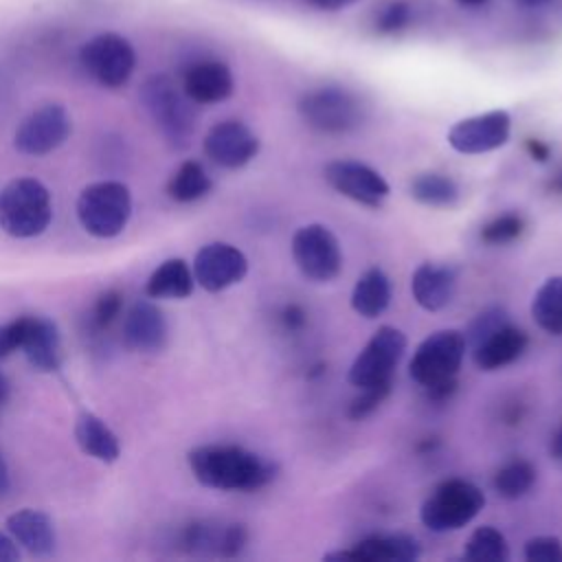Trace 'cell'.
<instances>
[{
	"mask_svg": "<svg viewBox=\"0 0 562 562\" xmlns=\"http://www.w3.org/2000/svg\"><path fill=\"white\" fill-rule=\"evenodd\" d=\"M195 481L222 492H255L277 476V465L235 443H204L187 454Z\"/></svg>",
	"mask_w": 562,
	"mask_h": 562,
	"instance_id": "6da1fadb",
	"label": "cell"
},
{
	"mask_svg": "<svg viewBox=\"0 0 562 562\" xmlns=\"http://www.w3.org/2000/svg\"><path fill=\"white\" fill-rule=\"evenodd\" d=\"M465 336L459 329H439L426 336L408 362L411 378L432 397L443 400L454 391V378L465 358Z\"/></svg>",
	"mask_w": 562,
	"mask_h": 562,
	"instance_id": "7a4b0ae2",
	"label": "cell"
},
{
	"mask_svg": "<svg viewBox=\"0 0 562 562\" xmlns=\"http://www.w3.org/2000/svg\"><path fill=\"white\" fill-rule=\"evenodd\" d=\"M53 220V198L37 178L20 176L0 189V231L15 239L42 235Z\"/></svg>",
	"mask_w": 562,
	"mask_h": 562,
	"instance_id": "3957f363",
	"label": "cell"
},
{
	"mask_svg": "<svg viewBox=\"0 0 562 562\" xmlns=\"http://www.w3.org/2000/svg\"><path fill=\"white\" fill-rule=\"evenodd\" d=\"M75 211L88 235L112 239L125 231L132 217V193L121 180H99L81 189Z\"/></svg>",
	"mask_w": 562,
	"mask_h": 562,
	"instance_id": "277c9868",
	"label": "cell"
},
{
	"mask_svg": "<svg viewBox=\"0 0 562 562\" xmlns=\"http://www.w3.org/2000/svg\"><path fill=\"white\" fill-rule=\"evenodd\" d=\"M140 103L171 147H189L195 132L191 101L167 75H151L143 81Z\"/></svg>",
	"mask_w": 562,
	"mask_h": 562,
	"instance_id": "5b68a950",
	"label": "cell"
},
{
	"mask_svg": "<svg viewBox=\"0 0 562 562\" xmlns=\"http://www.w3.org/2000/svg\"><path fill=\"white\" fill-rule=\"evenodd\" d=\"M483 505L485 494L479 485L465 479H446L426 496L419 518L435 533L457 531L472 522Z\"/></svg>",
	"mask_w": 562,
	"mask_h": 562,
	"instance_id": "8992f818",
	"label": "cell"
},
{
	"mask_svg": "<svg viewBox=\"0 0 562 562\" xmlns=\"http://www.w3.org/2000/svg\"><path fill=\"white\" fill-rule=\"evenodd\" d=\"M81 68L103 88L116 90L130 81L136 68V50L119 33H99L79 50Z\"/></svg>",
	"mask_w": 562,
	"mask_h": 562,
	"instance_id": "52a82bcc",
	"label": "cell"
},
{
	"mask_svg": "<svg viewBox=\"0 0 562 562\" xmlns=\"http://www.w3.org/2000/svg\"><path fill=\"white\" fill-rule=\"evenodd\" d=\"M301 119L325 134L351 132L362 123L364 110L356 94L338 86H323L299 99Z\"/></svg>",
	"mask_w": 562,
	"mask_h": 562,
	"instance_id": "ba28073f",
	"label": "cell"
},
{
	"mask_svg": "<svg viewBox=\"0 0 562 562\" xmlns=\"http://www.w3.org/2000/svg\"><path fill=\"white\" fill-rule=\"evenodd\" d=\"M406 334L393 325H382L367 340L349 367V382L356 389L393 382V371L406 351Z\"/></svg>",
	"mask_w": 562,
	"mask_h": 562,
	"instance_id": "9c48e42d",
	"label": "cell"
},
{
	"mask_svg": "<svg viewBox=\"0 0 562 562\" xmlns=\"http://www.w3.org/2000/svg\"><path fill=\"white\" fill-rule=\"evenodd\" d=\"M292 259L301 274L314 283L334 281L342 270V250L325 224H305L292 235Z\"/></svg>",
	"mask_w": 562,
	"mask_h": 562,
	"instance_id": "30bf717a",
	"label": "cell"
},
{
	"mask_svg": "<svg viewBox=\"0 0 562 562\" xmlns=\"http://www.w3.org/2000/svg\"><path fill=\"white\" fill-rule=\"evenodd\" d=\"M72 121L64 105L46 103L22 119L13 134V147L24 156H46L70 136Z\"/></svg>",
	"mask_w": 562,
	"mask_h": 562,
	"instance_id": "8fae6325",
	"label": "cell"
},
{
	"mask_svg": "<svg viewBox=\"0 0 562 562\" xmlns=\"http://www.w3.org/2000/svg\"><path fill=\"white\" fill-rule=\"evenodd\" d=\"M512 134L507 110H490L457 121L448 132V145L459 154H487L503 147Z\"/></svg>",
	"mask_w": 562,
	"mask_h": 562,
	"instance_id": "7c38bea8",
	"label": "cell"
},
{
	"mask_svg": "<svg viewBox=\"0 0 562 562\" xmlns=\"http://www.w3.org/2000/svg\"><path fill=\"white\" fill-rule=\"evenodd\" d=\"M193 279L206 292H222L239 283L248 272L246 255L226 241L204 244L193 259Z\"/></svg>",
	"mask_w": 562,
	"mask_h": 562,
	"instance_id": "4fadbf2b",
	"label": "cell"
},
{
	"mask_svg": "<svg viewBox=\"0 0 562 562\" xmlns=\"http://www.w3.org/2000/svg\"><path fill=\"white\" fill-rule=\"evenodd\" d=\"M323 173L334 191L364 206H380L391 193L382 173L358 160H331Z\"/></svg>",
	"mask_w": 562,
	"mask_h": 562,
	"instance_id": "5bb4252c",
	"label": "cell"
},
{
	"mask_svg": "<svg viewBox=\"0 0 562 562\" xmlns=\"http://www.w3.org/2000/svg\"><path fill=\"white\" fill-rule=\"evenodd\" d=\"M202 147L206 158L217 167L239 169L259 154V138L246 123L231 119L215 123L206 132Z\"/></svg>",
	"mask_w": 562,
	"mask_h": 562,
	"instance_id": "9a60e30c",
	"label": "cell"
},
{
	"mask_svg": "<svg viewBox=\"0 0 562 562\" xmlns=\"http://www.w3.org/2000/svg\"><path fill=\"white\" fill-rule=\"evenodd\" d=\"M169 327L162 310L151 301H136L123 318V342L132 351L158 353L165 349Z\"/></svg>",
	"mask_w": 562,
	"mask_h": 562,
	"instance_id": "2e32d148",
	"label": "cell"
},
{
	"mask_svg": "<svg viewBox=\"0 0 562 562\" xmlns=\"http://www.w3.org/2000/svg\"><path fill=\"white\" fill-rule=\"evenodd\" d=\"M248 540V531L244 525L237 522H213V520H198L184 527L182 531V547L191 553L202 555H222L233 558L237 555Z\"/></svg>",
	"mask_w": 562,
	"mask_h": 562,
	"instance_id": "e0dca14e",
	"label": "cell"
},
{
	"mask_svg": "<svg viewBox=\"0 0 562 562\" xmlns=\"http://www.w3.org/2000/svg\"><path fill=\"white\" fill-rule=\"evenodd\" d=\"M422 547L417 538L406 533L369 536L349 549L327 553L325 560H360V562H411L417 560Z\"/></svg>",
	"mask_w": 562,
	"mask_h": 562,
	"instance_id": "ac0fdd59",
	"label": "cell"
},
{
	"mask_svg": "<svg viewBox=\"0 0 562 562\" xmlns=\"http://www.w3.org/2000/svg\"><path fill=\"white\" fill-rule=\"evenodd\" d=\"M235 90L231 68L217 59H202L191 64L182 77V92L191 103L213 105L226 101Z\"/></svg>",
	"mask_w": 562,
	"mask_h": 562,
	"instance_id": "d6986e66",
	"label": "cell"
},
{
	"mask_svg": "<svg viewBox=\"0 0 562 562\" xmlns=\"http://www.w3.org/2000/svg\"><path fill=\"white\" fill-rule=\"evenodd\" d=\"M20 351L35 371H57L61 364V338L57 325L46 316H26V329Z\"/></svg>",
	"mask_w": 562,
	"mask_h": 562,
	"instance_id": "ffe728a7",
	"label": "cell"
},
{
	"mask_svg": "<svg viewBox=\"0 0 562 562\" xmlns=\"http://www.w3.org/2000/svg\"><path fill=\"white\" fill-rule=\"evenodd\" d=\"M7 533L15 540L18 547L37 558L53 553L57 544L55 525L50 516L31 507L18 509L11 516H7Z\"/></svg>",
	"mask_w": 562,
	"mask_h": 562,
	"instance_id": "44dd1931",
	"label": "cell"
},
{
	"mask_svg": "<svg viewBox=\"0 0 562 562\" xmlns=\"http://www.w3.org/2000/svg\"><path fill=\"white\" fill-rule=\"evenodd\" d=\"M411 292L426 312L443 310L457 292V270L441 263H419L411 277Z\"/></svg>",
	"mask_w": 562,
	"mask_h": 562,
	"instance_id": "7402d4cb",
	"label": "cell"
},
{
	"mask_svg": "<svg viewBox=\"0 0 562 562\" xmlns=\"http://www.w3.org/2000/svg\"><path fill=\"white\" fill-rule=\"evenodd\" d=\"M529 345L522 329L505 323L472 347V360L481 371H498L516 362Z\"/></svg>",
	"mask_w": 562,
	"mask_h": 562,
	"instance_id": "603a6c76",
	"label": "cell"
},
{
	"mask_svg": "<svg viewBox=\"0 0 562 562\" xmlns=\"http://www.w3.org/2000/svg\"><path fill=\"white\" fill-rule=\"evenodd\" d=\"M75 441L83 454H88L101 463H114L121 457L119 437L112 432V428L99 415H94L90 411H81L77 415Z\"/></svg>",
	"mask_w": 562,
	"mask_h": 562,
	"instance_id": "cb8c5ba5",
	"label": "cell"
},
{
	"mask_svg": "<svg viewBox=\"0 0 562 562\" xmlns=\"http://www.w3.org/2000/svg\"><path fill=\"white\" fill-rule=\"evenodd\" d=\"M193 270L180 257L165 259L145 281V294L149 299H187L193 292Z\"/></svg>",
	"mask_w": 562,
	"mask_h": 562,
	"instance_id": "d4e9b609",
	"label": "cell"
},
{
	"mask_svg": "<svg viewBox=\"0 0 562 562\" xmlns=\"http://www.w3.org/2000/svg\"><path fill=\"white\" fill-rule=\"evenodd\" d=\"M391 303V281L380 268L362 272L351 290V307L362 318H378Z\"/></svg>",
	"mask_w": 562,
	"mask_h": 562,
	"instance_id": "484cf974",
	"label": "cell"
},
{
	"mask_svg": "<svg viewBox=\"0 0 562 562\" xmlns=\"http://www.w3.org/2000/svg\"><path fill=\"white\" fill-rule=\"evenodd\" d=\"M531 316L542 331L551 336L562 334V274L544 279L536 290L531 299Z\"/></svg>",
	"mask_w": 562,
	"mask_h": 562,
	"instance_id": "4316f807",
	"label": "cell"
},
{
	"mask_svg": "<svg viewBox=\"0 0 562 562\" xmlns=\"http://www.w3.org/2000/svg\"><path fill=\"white\" fill-rule=\"evenodd\" d=\"M211 189V176L198 160H184L167 182V195L182 204L202 200L204 195H209Z\"/></svg>",
	"mask_w": 562,
	"mask_h": 562,
	"instance_id": "83f0119b",
	"label": "cell"
},
{
	"mask_svg": "<svg viewBox=\"0 0 562 562\" xmlns=\"http://www.w3.org/2000/svg\"><path fill=\"white\" fill-rule=\"evenodd\" d=\"M408 191L417 202L426 206H452L459 200L457 182L450 176L437 173V171H426L415 176L411 180Z\"/></svg>",
	"mask_w": 562,
	"mask_h": 562,
	"instance_id": "f1b7e54d",
	"label": "cell"
},
{
	"mask_svg": "<svg viewBox=\"0 0 562 562\" xmlns=\"http://www.w3.org/2000/svg\"><path fill=\"white\" fill-rule=\"evenodd\" d=\"M536 474L538 472L533 463H529L527 459H512L498 468L492 485L501 498L516 501V498H522L533 487Z\"/></svg>",
	"mask_w": 562,
	"mask_h": 562,
	"instance_id": "f546056e",
	"label": "cell"
},
{
	"mask_svg": "<svg viewBox=\"0 0 562 562\" xmlns=\"http://www.w3.org/2000/svg\"><path fill=\"white\" fill-rule=\"evenodd\" d=\"M463 558L472 562H505L509 560V544L496 527L483 525L476 527L468 538L463 547Z\"/></svg>",
	"mask_w": 562,
	"mask_h": 562,
	"instance_id": "4dcf8cb0",
	"label": "cell"
},
{
	"mask_svg": "<svg viewBox=\"0 0 562 562\" xmlns=\"http://www.w3.org/2000/svg\"><path fill=\"white\" fill-rule=\"evenodd\" d=\"M522 231H525V220L518 213H505V215L494 217L492 222H487L481 228V239L492 246L509 244L516 237H520Z\"/></svg>",
	"mask_w": 562,
	"mask_h": 562,
	"instance_id": "1f68e13d",
	"label": "cell"
},
{
	"mask_svg": "<svg viewBox=\"0 0 562 562\" xmlns=\"http://www.w3.org/2000/svg\"><path fill=\"white\" fill-rule=\"evenodd\" d=\"M505 323H509V321H507V312H505L501 305H490V307H485L483 312H479V314L470 321V325H468L465 331H463L468 347L472 349L479 340H483L485 336H490L494 329L503 327Z\"/></svg>",
	"mask_w": 562,
	"mask_h": 562,
	"instance_id": "d6a6232c",
	"label": "cell"
},
{
	"mask_svg": "<svg viewBox=\"0 0 562 562\" xmlns=\"http://www.w3.org/2000/svg\"><path fill=\"white\" fill-rule=\"evenodd\" d=\"M123 310V294L119 290H105L99 294V299L92 305L90 323L94 329H108Z\"/></svg>",
	"mask_w": 562,
	"mask_h": 562,
	"instance_id": "836d02e7",
	"label": "cell"
},
{
	"mask_svg": "<svg viewBox=\"0 0 562 562\" xmlns=\"http://www.w3.org/2000/svg\"><path fill=\"white\" fill-rule=\"evenodd\" d=\"M391 384H393V382L360 389V395L353 397L351 404H349V411H347L349 417H351V419H362V417L371 415V413L384 402V397L391 393Z\"/></svg>",
	"mask_w": 562,
	"mask_h": 562,
	"instance_id": "e575fe53",
	"label": "cell"
},
{
	"mask_svg": "<svg viewBox=\"0 0 562 562\" xmlns=\"http://www.w3.org/2000/svg\"><path fill=\"white\" fill-rule=\"evenodd\" d=\"M527 562H562V542L555 536H536L525 542Z\"/></svg>",
	"mask_w": 562,
	"mask_h": 562,
	"instance_id": "d590c367",
	"label": "cell"
},
{
	"mask_svg": "<svg viewBox=\"0 0 562 562\" xmlns=\"http://www.w3.org/2000/svg\"><path fill=\"white\" fill-rule=\"evenodd\" d=\"M411 22V4L404 0H393L378 13L375 29L380 33H397Z\"/></svg>",
	"mask_w": 562,
	"mask_h": 562,
	"instance_id": "8d00e7d4",
	"label": "cell"
},
{
	"mask_svg": "<svg viewBox=\"0 0 562 562\" xmlns=\"http://www.w3.org/2000/svg\"><path fill=\"white\" fill-rule=\"evenodd\" d=\"M26 329V316H18L4 325H0V360L20 351Z\"/></svg>",
	"mask_w": 562,
	"mask_h": 562,
	"instance_id": "74e56055",
	"label": "cell"
},
{
	"mask_svg": "<svg viewBox=\"0 0 562 562\" xmlns=\"http://www.w3.org/2000/svg\"><path fill=\"white\" fill-rule=\"evenodd\" d=\"M20 558V547L9 533L0 531V562H15Z\"/></svg>",
	"mask_w": 562,
	"mask_h": 562,
	"instance_id": "f35d334b",
	"label": "cell"
},
{
	"mask_svg": "<svg viewBox=\"0 0 562 562\" xmlns=\"http://www.w3.org/2000/svg\"><path fill=\"white\" fill-rule=\"evenodd\" d=\"M549 454L562 463V422L558 424V428L553 430L551 435V441H549Z\"/></svg>",
	"mask_w": 562,
	"mask_h": 562,
	"instance_id": "ab89813d",
	"label": "cell"
},
{
	"mask_svg": "<svg viewBox=\"0 0 562 562\" xmlns=\"http://www.w3.org/2000/svg\"><path fill=\"white\" fill-rule=\"evenodd\" d=\"M303 316H305V314H303L296 305H290V307L285 310V314H283V321H285V325H288V327H292V329H294V327H301V325L305 323V318H303Z\"/></svg>",
	"mask_w": 562,
	"mask_h": 562,
	"instance_id": "60d3db41",
	"label": "cell"
},
{
	"mask_svg": "<svg viewBox=\"0 0 562 562\" xmlns=\"http://www.w3.org/2000/svg\"><path fill=\"white\" fill-rule=\"evenodd\" d=\"M11 490V474H9V465L4 461V457L0 454V498H4Z\"/></svg>",
	"mask_w": 562,
	"mask_h": 562,
	"instance_id": "b9f144b4",
	"label": "cell"
},
{
	"mask_svg": "<svg viewBox=\"0 0 562 562\" xmlns=\"http://www.w3.org/2000/svg\"><path fill=\"white\" fill-rule=\"evenodd\" d=\"M307 2L318 7V9H325V11H338L342 7H349L356 0H307Z\"/></svg>",
	"mask_w": 562,
	"mask_h": 562,
	"instance_id": "7bdbcfd3",
	"label": "cell"
},
{
	"mask_svg": "<svg viewBox=\"0 0 562 562\" xmlns=\"http://www.w3.org/2000/svg\"><path fill=\"white\" fill-rule=\"evenodd\" d=\"M527 149H529V154L533 156V158H538V160H547L549 158V147L547 145H542L540 140H527Z\"/></svg>",
	"mask_w": 562,
	"mask_h": 562,
	"instance_id": "ee69618b",
	"label": "cell"
},
{
	"mask_svg": "<svg viewBox=\"0 0 562 562\" xmlns=\"http://www.w3.org/2000/svg\"><path fill=\"white\" fill-rule=\"evenodd\" d=\"M9 400V380L4 378V373L0 371V406Z\"/></svg>",
	"mask_w": 562,
	"mask_h": 562,
	"instance_id": "f6af8a7d",
	"label": "cell"
},
{
	"mask_svg": "<svg viewBox=\"0 0 562 562\" xmlns=\"http://www.w3.org/2000/svg\"><path fill=\"white\" fill-rule=\"evenodd\" d=\"M518 4H522V7H529V9H538V7H544V4H549L551 0H516Z\"/></svg>",
	"mask_w": 562,
	"mask_h": 562,
	"instance_id": "bcb514c9",
	"label": "cell"
},
{
	"mask_svg": "<svg viewBox=\"0 0 562 562\" xmlns=\"http://www.w3.org/2000/svg\"><path fill=\"white\" fill-rule=\"evenodd\" d=\"M463 7H483L487 0H457Z\"/></svg>",
	"mask_w": 562,
	"mask_h": 562,
	"instance_id": "7dc6e473",
	"label": "cell"
},
{
	"mask_svg": "<svg viewBox=\"0 0 562 562\" xmlns=\"http://www.w3.org/2000/svg\"><path fill=\"white\" fill-rule=\"evenodd\" d=\"M558 191H562V173L555 178V184H553Z\"/></svg>",
	"mask_w": 562,
	"mask_h": 562,
	"instance_id": "c3c4849f",
	"label": "cell"
}]
</instances>
